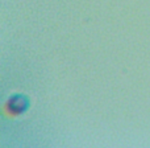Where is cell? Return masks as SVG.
I'll return each instance as SVG.
<instances>
[{"label":"cell","instance_id":"obj_1","mask_svg":"<svg viewBox=\"0 0 150 148\" xmlns=\"http://www.w3.org/2000/svg\"><path fill=\"white\" fill-rule=\"evenodd\" d=\"M20 104H26V102L24 101V98H21V97H15V98L12 99V101H9V103H8V106H9V110H11V112H13V110H15V107L17 109V114L18 112H21L25 107H23L21 106L20 107Z\"/></svg>","mask_w":150,"mask_h":148}]
</instances>
